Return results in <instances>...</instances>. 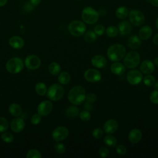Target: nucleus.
I'll return each mask as SVG.
<instances>
[{"instance_id": "3", "label": "nucleus", "mask_w": 158, "mask_h": 158, "mask_svg": "<svg viewBox=\"0 0 158 158\" xmlns=\"http://www.w3.org/2000/svg\"><path fill=\"white\" fill-rule=\"evenodd\" d=\"M81 19L87 24H94L99 19V14L98 11L91 7H85L81 14Z\"/></svg>"}, {"instance_id": "12", "label": "nucleus", "mask_w": 158, "mask_h": 158, "mask_svg": "<svg viewBox=\"0 0 158 158\" xmlns=\"http://www.w3.org/2000/svg\"><path fill=\"white\" fill-rule=\"evenodd\" d=\"M127 79L130 84L132 85H138L141 81L143 75L141 72L138 70H131L127 73Z\"/></svg>"}, {"instance_id": "27", "label": "nucleus", "mask_w": 158, "mask_h": 158, "mask_svg": "<svg viewBox=\"0 0 158 158\" xmlns=\"http://www.w3.org/2000/svg\"><path fill=\"white\" fill-rule=\"evenodd\" d=\"M61 67L57 62H52L48 66V70L52 75H57L60 72Z\"/></svg>"}, {"instance_id": "20", "label": "nucleus", "mask_w": 158, "mask_h": 158, "mask_svg": "<svg viewBox=\"0 0 158 158\" xmlns=\"http://www.w3.org/2000/svg\"><path fill=\"white\" fill-rule=\"evenodd\" d=\"M9 45L14 49H21L23 47L25 42L23 38L18 36H12L9 40Z\"/></svg>"}, {"instance_id": "24", "label": "nucleus", "mask_w": 158, "mask_h": 158, "mask_svg": "<svg viewBox=\"0 0 158 158\" xmlns=\"http://www.w3.org/2000/svg\"><path fill=\"white\" fill-rule=\"evenodd\" d=\"M9 113L14 117H19L22 113L21 107L17 103H12L9 107Z\"/></svg>"}, {"instance_id": "5", "label": "nucleus", "mask_w": 158, "mask_h": 158, "mask_svg": "<svg viewBox=\"0 0 158 158\" xmlns=\"http://www.w3.org/2000/svg\"><path fill=\"white\" fill-rule=\"evenodd\" d=\"M48 98L53 101H57L62 99L64 94V89L63 87L57 83L51 85L47 89Z\"/></svg>"}, {"instance_id": "48", "label": "nucleus", "mask_w": 158, "mask_h": 158, "mask_svg": "<svg viewBox=\"0 0 158 158\" xmlns=\"http://www.w3.org/2000/svg\"><path fill=\"white\" fill-rule=\"evenodd\" d=\"M41 0H30V2L35 7L40 4Z\"/></svg>"}, {"instance_id": "2", "label": "nucleus", "mask_w": 158, "mask_h": 158, "mask_svg": "<svg viewBox=\"0 0 158 158\" xmlns=\"http://www.w3.org/2000/svg\"><path fill=\"white\" fill-rule=\"evenodd\" d=\"M126 54L125 47L120 44H114L110 46L107 51L108 58L114 62H117L124 58Z\"/></svg>"}, {"instance_id": "49", "label": "nucleus", "mask_w": 158, "mask_h": 158, "mask_svg": "<svg viewBox=\"0 0 158 158\" xmlns=\"http://www.w3.org/2000/svg\"><path fill=\"white\" fill-rule=\"evenodd\" d=\"M152 41L153 43L156 44V45H157L158 46V33H157L156 35H155L153 37V39H152Z\"/></svg>"}, {"instance_id": "47", "label": "nucleus", "mask_w": 158, "mask_h": 158, "mask_svg": "<svg viewBox=\"0 0 158 158\" xmlns=\"http://www.w3.org/2000/svg\"><path fill=\"white\" fill-rule=\"evenodd\" d=\"M84 108L86 110H88L89 112V111H91L93 110L94 106L91 102H89L86 101L84 104Z\"/></svg>"}, {"instance_id": "1", "label": "nucleus", "mask_w": 158, "mask_h": 158, "mask_svg": "<svg viewBox=\"0 0 158 158\" xmlns=\"http://www.w3.org/2000/svg\"><path fill=\"white\" fill-rule=\"evenodd\" d=\"M86 98L85 90L81 86H75L71 88L68 93V99L75 105L81 104Z\"/></svg>"}, {"instance_id": "35", "label": "nucleus", "mask_w": 158, "mask_h": 158, "mask_svg": "<svg viewBox=\"0 0 158 158\" xmlns=\"http://www.w3.org/2000/svg\"><path fill=\"white\" fill-rule=\"evenodd\" d=\"M156 81V79L154 76L148 74L146 75L144 78H143V82L144 84L148 86H152Z\"/></svg>"}, {"instance_id": "14", "label": "nucleus", "mask_w": 158, "mask_h": 158, "mask_svg": "<svg viewBox=\"0 0 158 158\" xmlns=\"http://www.w3.org/2000/svg\"><path fill=\"white\" fill-rule=\"evenodd\" d=\"M118 125L117 121L114 119L107 120L103 125L104 131L107 134H112L115 132L118 128Z\"/></svg>"}, {"instance_id": "11", "label": "nucleus", "mask_w": 158, "mask_h": 158, "mask_svg": "<svg viewBox=\"0 0 158 158\" xmlns=\"http://www.w3.org/2000/svg\"><path fill=\"white\" fill-rule=\"evenodd\" d=\"M84 78L88 82L96 83L101 79V74L95 69H89L84 73Z\"/></svg>"}, {"instance_id": "55", "label": "nucleus", "mask_w": 158, "mask_h": 158, "mask_svg": "<svg viewBox=\"0 0 158 158\" xmlns=\"http://www.w3.org/2000/svg\"><path fill=\"white\" fill-rule=\"evenodd\" d=\"M78 1H79V0H78Z\"/></svg>"}, {"instance_id": "53", "label": "nucleus", "mask_w": 158, "mask_h": 158, "mask_svg": "<svg viewBox=\"0 0 158 158\" xmlns=\"http://www.w3.org/2000/svg\"><path fill=\"white\" fill-rule=\"evenodd\" d=\"M154 64L158 67V57L154 59Z\"/></svg>"}, {"instance_id": "22", "label": "nucleus", "mask_w": 158, "mask_h": 158, "mask_svg": "<svg viewBox=\"0 0 158 158\" xmlns=\"http://www.w3.org/2000/svg\"><path fill=\"white\" fill-rule=\"evenodd\" d=\"M127 44V46L132 49H138L141 44V39L138 36L132 35L128 38Z\"/></svg>"}, {"instance_id": "15", "label": "nucleus", "mask_w": 158, "mask_h": 158, "mask_svg": "<svg viewBox=\"0 0 158 158\" xmlns=\"http://www.w3.org/2000/svg\"><path fill=\"white\" fill-rule=\"evenodd\" d=\"M25 124L24 120L19 117H17L12 120L10 123V128L15 133H20L23 130Z\"/></svg>"}, {"instance_id": "7", "label": "nucleus", "mask_w": 158, "mask_h": 158, "mask_svg": "<svg viewBox=\"0 0 158 158\" xmlns=\"http://www.w3.org/2000/svg\"><path fill=\"white\" fill-rule=\"evenodd\" d=\"M140 62V56L138 52L132 51L129 52L124 57L123 63L125 66L129 69L136 67Z\"/></svg>"}, {"instance_id": "21", "label": "nucleus", "mask_w": 158, "mask_h": 158, "mask_svg": "<svg viewBox=\"0 0 158 158\" xmlns=\"http://www.w3.org/2000/svg\"><path fill=\"white\" fill-rule=\"evenodd\" d=\"M152 30L150 26L144 25L139 30V38L142 40H147L152 35Z\"/></svg>"}, {"instance_id": "10", "label": "nucleus", "mask_w": 158, "mask_h": 158, "mask_svg": "<svg viewBox=\"0 0 158 158\" xmlns=\"http://www.w3.org/2000/svg\"><path fill=\"white\" fill-rule=\"evenodd\" d=\"M25 65L29 70L38 69L41 65V60L37 56L29 55L25 59Z\"/></svg>"}, {"instance_id": "29", "label": "nucleus", "mask_w": 158, "mask_h": 158, "mask_svg": "<svg viewBox=\"0 0 158 158\" xmlns=\"http://www.w3.org/2000/svg\"><path fill=\"white\" fill-rule=\"evenodd\" d=\"M47 87L43 82L38 83L35 86V91L40 96H44L47 92Z\"/></svg>"}, {"instance_id": "54", "label": "nucleus", "mask_w": 158, "mask_h": 158, "mask_svg": "<svg viewBox=\"0 0 158 158\" xmlns=\"http://www.w3.org/2000/svg\"><path fill=\"white\" fill-rule=\"evenodd\" d=\"M156 27H157V28L158 30V17L157 18L156 21Z\"/></svg>"}, {"instance_id": "16", "label": "nucleus", "mask_w": 158, "mask_h": 158, "mask_svg": "<svg viewBox=\"0 0 158 158\" xmlns=\"http://www.w3.org/2000/svg\"><path fill=\"white\" fill-rule=\"evenodd\" d=\"M142 138V133L138 128H133L130 130L128 134V139L132 144L138 143Z\"/></svg>"}, {"instance_id": "45", "label": "nucleus", "mask_w": 158, "mask_h": 158, "mask_svg": "<svg viewBox=\"0 0 158 158\" xmlns=\"http://www.w3.org/2000/svg\"><path fill=\"white\" fill-rule=\"evenodd\" d=\"M85 99H86V101L87 102L93 103V102H94L96 101L97 97H96L95 94H94L93 93H88V94H87L86 95Z\"/></svg>"}, {"instance_id": "4", "label": "nucleus", "mask_w": 158, "mask_h": 158, "mask_svg": "<svg viewBox=\"0 0 158 158\" xmlns=\"http://www.w3.org/2000/svg\"><path fill=\"white\" fill-rule=\"evenodd\" d=\"M23 61L22 59L17 57L11 58L6 64V70L12 74H16L20 72L23 69Z\"/></svg>"}, {"instance_id": "9", "label": "nucleus", "mask_w": 158, "mask_h": 158, "mask_svg": "<svg viewBox=\"0 0 158 158\" xmlns=\"http://www.w3.org/2000/svg\"><path fill=\"white\" fill-rule=\"evenodd\" d=\"M51 135L54 141L59 142L67 138L69 135V130L65 127L59 126L52 131Z\"/></svg>"}, {"instance_id": "32", "label": "nucleus", "mask_w": 158, "mask_h": 158, "mask_svg": "<svg viewBox=\"0 0 158 158\" xmlns=\"http://www.w3.org/2000/svg\"><path fill=\"white\" fill-rule=\"evenodd\" d=\"M106 35L109 37H115L118 33V30L115 26H109L106 30Z\"/></svg>"}, {"instance_id": "13", "label": "nucleus", "mask_w": 158, "mask_h": 158, "mask_svg": "<svg viewBox=\"0 0 158 158\" xmlns=\"http://www.w3.org/2000/svg\"><path fill=\"white\" fill-rule=\"evenodd\" d=\"M53 105L49 101H43L41 102L37 107V112L41 116H47L52 110Z\"/></svg>"}, {"instance_id": "41", "label": "nucleus", "mask_w": 158, "mask_h": 158, "mask_svg": "<svg viewBox=\"0 0 158 158\" xmlns=\"http://www.w3.org/2000/svg\"><path fill=\"white\" fill-rule=\"evenodd\" d=\"M103 131L100 128H96L93 130L92 135L95 139H99L102 137Z\"/></svg>"}, {"instance_id": "38", "label": "nucleus", "mask_w": 158, "mask_h": 158, "mask_svg": "<svg viewBox=\"0 0 158 158\" xmlns=\"http://www.w3.org/2000/svg\"><path fill=\"white\" fill-rule=\"evenodd\" d=\"M151 102L154 104H158V90H154L149 95Z\"/></svg>"}, {"instance_id": "51", "label": "nucleus", "mask_w": 158, "mask_h": 158, "mask_svg": "<svg viewBox=\"0 0 158 158\" xmlns=\"http://www.w3.org/2000/svg\"><path fill=\"white\" fill-rule=\"evenodd\" d=\"M7 2V0H0V6L2 7L5 6Z\"/></svg>"}, {"instance_id": "23", "label": "nucleus", "mask_w": 158, "mask_h": 158, "mask_svg": "<svg viewBox=\"0 0 158 158\" xmlns=\"http://www.w3.org/2000/svg\"><path fill=\"white\" fill-rule=\"evenodd\" d=\"M110 71L116 75H122L125 71V65L120 62L113 63L110 66Z\"/></svg>"}, {"instance_id": "28", "label": "nucleus", "mask_w": 158, "mask_h": 158, "mask_svg": "<svg viewBox=\"0 0 158 158\" xmlns=\"http://www.w3.org/2000/svg\"><path fill=\"white\" fill-rule=\"evenodd\" d=\"M104 142L107 146L110 148H114L116 146L117 143V140L115 138V137H114V136L108 135L104 137Z\"/></svg>"}, {"instance_id": "6", "label": "nucleus", "mask_w": 158, "mask_h": 158, "mask_svg": "<svg viewBox=\"0 0 158 158\" xmlns=\"http://www.w3.org/2000/svg\"><path fill=\"white\" fill-rule=\"evenodd\" d=\"M86 29L85 24L83 22L78 20L72 21L68 26L69 33L74 36H81L85 33Z\"/></svg>"}, {"instance_id": "30", "label": "nucleus", "mask_w": 158, "mask_h": 158, "mask_svg": "<svg viewBox=\"0 0 158 158\" xmlns=\"http://www.w3.org/2000/svg\"><path fill=\"white\" fill-rule=\"evenodd\" d=\"M70 80V76L67 72H61L58 76V81L60 84L66 85Z\"/></svg>"}, {"instance_id": "37", "label": "nucleus", "mask_w": 158, "mask_h": 158, "mask_svg": "<svg viewBox=\"0 0 158 158\" xmlns=\"http://www.w3.org/2000/svg\"><path fill=\"white\" fill-rule=\"evenodd\" d=\"M80 118L83 121H88L91 118V114L88 110H83L80 113H79Z\"/></svg>"}, {"instance_id": "25", "label": "nucleus", "mask_w": 158, "mask_h": 158, "mask_svg": "<svg viewBox=\"0 0 158 158\" xmlns=\"http://www.w3.org/2000/svg\"><path fill=\"white\" fill-rule=\"evenodd\" d=\"M128 9L125 6H120L115 10V15L119 19H124L128 15Z\"/></svg>"}, {"instance_id": "52", "label": "nucleus", "mask_w": 158, "mask_h": 158, "mask_svg": "<svg viewBox=\"0 0 158 158\" xmlns=\"http://www.w3.org/2000/svg\"><path fill=\"white\" fill-rule=\"evenodd\" d=\"M153 85H154V87L155 89L156 90H158V81H155V83H154V84Z\"/></svg>"}, {"instance_id": "8", "label": "nucleus", "mask_w": 158, "mask_h": 158, "mask_svg": "<svg viewBox=\"0 0 158 158\" xmlns=\"http://www.w3.org/2000/svg\"><path fill=\"white\" fill-rule=\"evenodd\" d=\"M128 17L130 23L135 26H140L145 21L144 14L139 10L133 9L128 13Z\"/></svg>"}, {"instance_id": "46", "label": "nucleus", "mask_w": 158, "mask_h": 158, "mask_svg": "<svg viewBox=\"0 0 158 158\" xmlns=\"http://www.w3.org/2000/svg\"><path fill=\"white\" fill-rule=\"evenodd\" d=\"M34 6L30 2H27L25 4H24V10L27 11V12H29V11H31L33 8H34Z\"/></svg>"}, {"instance_id": "19", "label": "nucleus", "mask_w": 158, "mask_h": 158, "mask_svg": "<svg viewBox=\"0 0 158 158\" xmlns=\"http://www.w3.org/2000/svg\"><path fill=\"white\" fill-rule=\"evenodd\" d=\"M92 65L98 69L104 68L107 64V60L104 57L101 55H96L91 59Z\"/></svg>"}, {"instance_id": "50", "label": "nucleus", "mask_w": 158, "mask_h": 158, "mask_svg": "<svg viewBox=\"0 0 158 158\" xmlns=\"http://www.w3.org/2000/svg\"><path fill=\"white\" fill-rule=\"evenodd\" d=\"M151 4L156 7H158V0H149Z\"/></svg>"}, {"instance_id": "34", "label": "nucleus", "mask_w": 158, "mask_h": 158, "mask_svg": "<svg viewBox=\"0 0 158 158\" xmlns=\"http://www.w3.org/2000/svg\"><path fill=\"white\" fill-rule=\"evenodd\" d=\"M9 123L8 120L2 117H0V133L6 131L9 128Z\"/></svg>"}, {"instance_id": "44", "label": "nucleus", "mask_w": 158, "mask_h": 158, "mask_svg": "<svg viewBox=\"0 0 158 158\" xmlns=\"http://www.w3.org/2000/svg\"><path fill=\"white\" fill-rule=\"evenodd\" d=\"M116 152L118 155H120V156L125 155L127 152L126 147L122 144L117 145L116 147Z\"/></svg>"}, {"instance_id": "17", "label": "nucleus", "mask_w": 158, "mask_h": 158, "mask_svg": "<svg viewBox=\"0 0 158 158\" xmlns=\"http://www.w3.org/2000/svg\"><path fill=\"white\" fill-rule=\"evenodd\" d=\"M140 70L143 73L151 74L154 70V64L149 60H144L141 64Z\"/></svg>"}, {"instance_id": "36", "label": "nucleus", "mask_w": 158, "mask_h": 158, "mask_svg": "<svg viewBox=\"0 0 158 158\" xmlns=\"http://www.w3.org/2000/svg\"><path fill=\"white\" fill-rule=\"evenodd\" d=\"M1 139L4 142L7 143H10L14 141V138L12 134L9 132L4 131L1 134Z\"/></svg>"}, {"instance_id": "26", "label": "nucleus", "mask_w": 158, "mask_h": 158, "mask_svg": "<svg viewBox=\"0 0 158 158\" xmlns=\"http://www.w3.org/2000/svg\"><path fill=\"white\" fill-rule=\"evenodd\" d=\"M65 115L69 118H74L79 115V109L76 106H71L66 109Z\"/></svg>"}, {"instance_id": "18", "label": "nucleus", "mask_w": 158, "mask_h": 158, "mask_svg": "<svg viewBox=\"0 0 158 158\" xmlns=\"http://www.w3.org/2000/svg\"><path fill=\"white\" fill-rule=\"evenodd\" d=\"M132 27L131 23L127 20L121 22L118 25V33L121 36L128 35L131 31Z\"/></svg>"}, {"instance_id": "43", "label": "nucleus", "mask_w": 158, "mask_h": 158, "mask_svg": "<svg viewBox=\"0 0 158 158\" xmlns=\"http://www.w3.org/2000/svg\"><path fill=\"white\" fill-rule=\"evenodd\" d=\"M109 154V151L106 146H102L101 148H100L99 151V154L100 157L102 158L106 157L108 156Z\"/></svg>"}, {"instance_id": "42", "label": "nucleus", "mask_w": 158, "mask_h": 158, "mask_svg": "<svg viewBox=\"0 0 158 158\" xmlns=\"http://www.w3.org/2000/svg\"><path fill=\"white\" fill-rule=\"evenodd\" d=\"M41 120V115L39 114H35L31 117V123L33 125H38Z\"/></svg>"}, {"instance_id": "39", "label": "nucleus", "mask_w": 158, "mask_h": 158, "mask_svg": "<svg viewBox=\"0 0 158 158\" xmlns=\"http://www.w3.org/2000/svg\"><path fill=\"white\" fill-rule=\"evenodd\" d=\"M54 149L58 154H63L65 151V146L61 143H57L54 145Z\"/></svg>"}, {"instance_id": "31", "label": "nucleus", "mask_w": 158, "mask_h": 158, "mask_svg": "<svg viewBox=\"0 0 158 158\" xmlns=\"http://www.w3.org/2000/svg\"><path fill=\"white\" fill-rule=\"evenodd\" d=\"M97 38V35L93 31H88L85 33L84 39L85 41L88 43H91L96 41Z\"/></svg>"}, {"instance_id": "33", "label": "nucleus", "mask_w": 158, "mask_h": 158, "mask_svg": "<svg viewBox=\"0 0 158 158\" xmlns=\"http://www.w3.org/2000/svg\"><path fill=\"white\" fill-rule=\"evenodd\" d=\"M27 158H41L42 156L39 151L35 149L29 150L26 155Z\"/></svg>"}, {"instance_id": "40", "label": "nucleus", "mask_w": 158, "mask_h": 158, "mask_svg": "<svg viewBox=\"0 0 158 158\" xmlns=\"http://www.w3.org/2000/svg\"><path fill=\"white\" fill-rule=\"evenodd\" d=\"M94 31L97 35L101 36V35H102L104 34V33L105 31V28L102 25L99 24V25H97L94 27Z\"/></svg>"}]
</instances>
